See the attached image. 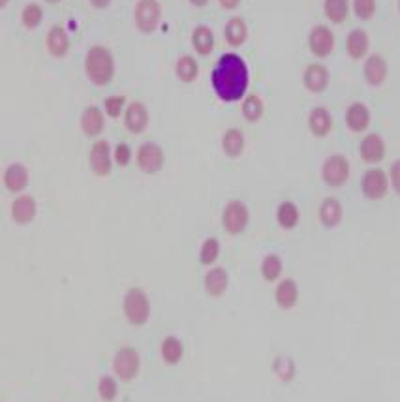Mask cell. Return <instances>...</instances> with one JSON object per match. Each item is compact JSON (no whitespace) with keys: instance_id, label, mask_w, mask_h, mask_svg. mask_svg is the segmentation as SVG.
<instances>
[{"instance_id":"26","label":"cell","mask_w":400,"mask_h":402,"mask_svg":"<svg viewBox=\"0 0 400 402\" xmlns=\"http://www.w3.org/2000/svg\"><path fill=\"white\" fill-rule=\"evenodd\" d=\"M185 355V344L183 340L175 337V335H169L165 337L164 342H162V357H164L165 363L177 364L181 359Z\"/></svg>"},{"instance_id":"20","label":"cell","mask_w":400,"mask_h":402,"mask_svg":"<svg viewBox=\"0 0 400 402\" xmlns=\"http://www.w3.org/2000/svg\"><path fill=\"white\" fill-rule=\"evenodd\" d=\"M308 128L316 138H325L333 128V117L325 107H314L308 115Z\"/></svg>"},{"instance_id":"2","label":"cell","mask_w":400,"mask_h":402,"mask_svg":"<svg viewBox=\"0 0 400 402\" xmlns=\"http://www.w3.org/2000/svg\"><path fill=\"white\" fill-rule=\"evenodd\" d=\"M85 70H87V76L94 85H108L113 79L115 74V63L113 55L109 53L106 47L96 45L92 49H89L87 58H85Z\"/></svg>"},{"instance_id":"39","label":"cell","mask_w":400,"mask_h":402,"mask_svg":"<svg viewBox=\"0 0 400 402\" xmlns=\"http://www.w3.org/2000/svg\"><path fill=\"white\" fill-rule=\"evenodd\" d=\"M353 10L357 17L370 19L376 12V0H353Z\"/></svg>"},{"instance_id":"29","label":"cell","mask_w":400,"mask_h":402,"mask_svg":"<svg viewBox=\"0 0 400 402\" xmlns=\"http://www.w3.org/2000/svg\"><path fill=\"white\" fill-rule=\"evenodd\" d=\"M224 36L228 40L231 45H241L248 36L247 23L241 19V17H233L229 19V23L224 29Z\"/></svg>"},{"instance_id":"19","label":"cell","mask_w":400,"mask_h":402,"mask_svg":"<svg viewBox=\"0 0 400 402\" xmlns=\"http://www.w3.org/2000/svg\"><path fill=\"white\" fill-rule=\"evenodd\" d=\"M36 211H38V207H36V200L32 195H19L12 205V216L17 224H28V222L34 220Z\"/></svg>"},{"instance_id":"10","label":"cell","mask_w":400,"mask_h":402,"mask_svg":"<svg viewBox=\"0 0 400 402\" xmlns=\"http://www.w3.org/2000/svg\"><path fill=\"white\" fill-rule=\"evenodd\" d=\"M308 45L310 51L319 58L329 57L333 49H335V34L331 32L329 26L318 25L314 26L308 36Z\"/></svg>"},{"instance_id":"34","label":"cell","mask_w":400,"mask_h":402,"mask_svg":"<svg viewBox=\"0 0 400 402\" xmlns=\"http://www.w3.org/2000/svg\"><path fill=\"white\" fill-rule=\"evenodd\" d=\"M242 115L250 122H256V120L261 119V115H263V102H261L260 96H248L244 104H242Z\"/></svg>"},{"instance_id":"13","label":"cell","mask_w":400,"mask_h":402,"mask_svg":"<svg viewBox=\"0 0 400 402\" xmlns=\"http://www.w3.org/2000/svg\"><path fill=\"white\" fill-rule=\"evenodd\" d=\"M346 124L351 132H365L370 124V111L369 107L361 104V102H356L348 107L346 111Z\"/></svg>"},{"instance_id":"46","label":"cell","mask_w":400,"mask_h":402,"mask_svg":"<svg viewBox=\"0 0 400 402\" xmlns=\"http://www.w3.org/2000/svg\"><path fill=\"white\" fill-rule=\"evenodd\" d=\"M6 2L8 0H0V6H6Z\"/></svg>"},{"instance_id":"32","label":"cell","mask_w":400,"mask_h":402,"mask_svg":"<svg viewBox=\"0 0 400 402\" xmlns=\"http://www.w3.org/2000/svg\"><path fill=\"white\" fill-rule=\"evenodd\" d=\"M175 70H177V77L183 83H192L197 77V72H199L196 58L188 57V55H186V57L178 58L177 68Z\"/></svg>"},{"instance_id":"28","label":"cell","mask_w":400,"mask_h":402,"mask_svg":"<svg viewBox=\"0 0 400 402\" xmlns=\"http://www.w3.org/2000/svg\"><path fill=\"white\" fill-rule=\"evenodd\" d=\"M192 44H194L199 55H209L212 47H215V38H212V32H210L209 26H197L194 34H192Z\"/></svg>"},{"instance_id":"35","label":"cell","mask_w":400,"mask_h":402,"mask_svg":"<svg viewBox=\"0 0 400 402\" xmlns=\"http://www.w3.org/2000/svg\"><path fill=\"white\" fill-rule=\"evenodd\" d=\"M218 254H220V243L215 239V237H210L203 243L201 246V252H199V259H201V264L203 265H210L215 264L216 258H218Z\"/></svg>"},{"instance_id":"15","label":"cell","mask_w":400,"mask_h":402,"mask_svg":"<svg viewBox=\"0 0 400 402\" xmlns=\"http://www.w3.org/2000/svg\"><path fill=\"white\" fill-rule=\"evenodd\" d=\"M303 81H305V87L310 93H322L329 83V72H327L324 64H310V66H306Z\"/></svg>"},{"instance_id":"7","label":"cell","mask_w":400,"mask_h":402,"mask_svg":"<svg viewBox=\"0 0 400 402\" xmlns=\"http://www.w3.org/2000/svg\"><path fill=\"white\" fill-rule=\"evenodd\" d=\"M113 371L121 380H132L140 372V353L133 348H121L115 353Z\"/></svg>"},{"instance_id":"48","label":"cell","mask_w":400,"mask_h":402,"mask_svg":"<svg viewBox=\"0 0 400 402\" xmlns=\"http://www.w3.org/2000/svg\"><path fill=\"white\" fill-rule=\"evenodd\" d=\"M399 10H400V0H399Z\"/></svg>"},{"instance_id":"33","label":"cell","mask_w":400,"mask_h":402,"mask_svg":"<svg viewBox=\"0 0 400 402\" xmlns=\"http://www.w3.org/2000/svg\"><path fill=\"white\" fill-rule=\"evenodd\" d=\"M282 269H284V267H282V259H280L276 254L265 256L263 264H261V275H263V278L269 280V282H274V280L282 275Z\"/></svg>"},{"instance_id":"24","label":"cell","mask_w":400,"mask_h":402,"mask_svg":"<svg viewBox=\"0 0 400 402\" xmlns=\"http://www.w3.org/2000/svg\"><path fill=\"white\" fill-rule=\"evenodd\" d=\"M228 273H226L222 267H215V269H210L209 273L205 275V289H207V294L212 297L222 296L226 288H228Z\"/></svg>"},{"instance_id":"41","label":"cell","mask_w":400,"mask_h":402,"mask_svg":"<svg viewBox=\"0 0 400 402\" xmlns=\"http://www.w3.org/2000/svg\"><path fill=\"white\" fill-rule=\"evenodd\" d=\"M132 160V151H130V147L126 143H119L117 145V149H115V162L119 163V166H128Z\"/></svg>"},{"instance_id":"27","label":"cell","mask_w":400,"mask_h":402,"mask_svg":"<svg viewBox=\"0 0 400 402\" xmlns=\"http://www.w3.org/2000/svg\"><path fill=\"white\" fill-rule=\"evenodd\" d=\"M222 147L224 152L231 158L241 156V152L244 151V136H242L241 130L237 128H229L228 132L224 134L222 138Z\"/></svg>"},{"instance_id":"9","label":"cell","mask_w":400,"mask_h":402,"mask_svg":"<svg viewBox=\"0 0 400 402\" xmlns=\"http://www.w3.org/2000/svg\"><path fill=\"white\" fill-rule=\"evenodd\" d=\"M135 23L143 32H154L160 23L158 0H140L135 6Z\"/></svg>"},{"instance_id":"3","label":"cell","mask_w":400,"mask_h":402,"mask_svg":"<svg viewBox=\"0 0 400 402\" xmlns=\"http://www.w3.org/2000/svg\"><path fill=\"white\" fill-rule=\"evenodd\" d=\"M122 310L132 325H145L149 316H151V305H149L145 291L141 288L128 289L126 296H124V303H122Z\"/></svg>"},{"instance_id":"40","label":"cell","mask_w":400,"mask_h":402,"mask_svg":"<svg viewBox=\"0 0 400 402\" xmlns=\"http://www.w3.org/2000/svg\"><path fill=\"white\" fill-rule=\"evenodd\" d=\"M124 104H126V98H124V96H109V98H106V102H103L106 113H108L109 117L117 119V117L121 115Z\"/></svg>"},{"instance_id":"42","label":"cell","mask_w":400,"mask_h":402,"mask_svg":"<svg viewBox=\"0 0 400 402\" xmlns=\"http://www.w3.org/2000/svg\"><path fill=\"white\" fill-rule=\"evenodd\" d=\"M389 181H391V186L397 194L400 195V160L391 166V173H389Z\"/></svg>"},{"instance_id":"37","label":"cell","mask_w":400,"mask_h":402,"mask_svg":"<svg viewBox=\"0 0 400 402\" xmlns=\"http://www.w3.org/2000/svg\"><path fill=\"white\" fill-rule=\"evenodd\" d=\"M117 391H119V387H117V382H115L113 378L111 376L100 378V383H98V393H100V396H102V401L111 402L115 396H117Z\"/></svg>"},{"instance_id":"14","label":"cell","mask_w":400,"mask_h":402,"mask_svg":"<svg viewBox=\"0 0 400 402\" xmlns=\"http://www.w3.org/2000/svg\"><path fill=\"white\" fill-rule=\"evenodd\" d=\"M124 124L132 134H141L149 124V113L147 107L141 102H133L130 104L124 115Z\"/></svg>"},{"instance_id":"17","label":"cell","mask_w":400,"mask_h":402,"mask_svg":"<svg viewBox=\"0 0 400 402\" xmlns=\"http://www.w3.org/2000/svg\"><path fill=\"white\" fill-rule=\"evenodd\" d=\"M365 79L372 87H380L388 79V63L380 55H370L365 63Z\"/></svg>"},{"instance_id":"1","label":"cell","mask_w":400,"mask_h":402,"mask_svg":"<svg viewBox=\"0 0 400 402\" xmlns=\"http://www.w3.org/2000/svg\"><path fill=\"white\" fill-rule=\"evenodd\" d=\"M210 83L216 96L222 102L241 100L248 88L247 63L235 53L222 55L212 70Z\"/></svg>"},{"instance_id":"18","label":"cell","mask_w":400,"mask_h":402,"mask_svg":"<svg viewBox=\"0 0 400 402\" xmlns=\"http://www.w3.org/2000/svg\"><path fill=\"white\" fill-rule=\"evenodd\" d=\"M344 209L337 198H325L319 205V220L325 227H335L342 222Z\"/></svg>"},{"instance_id":"22","label":"cell","mask_w":400,"mask_h":402,"mask_svg":"<svg viewBox=\"0 0 400 402\" xmlns=\"http://www.w3.org/2000/svg\"><path fill=\"white\" fill-rule=\"evenodd\" d=\"M346 51H348L349 57L356 58V61L365 57L367 51H369V36H367V32L361 31V29L349 32L348 40H346Z\"/></svg>"},{"instance_id":"38","label":"cell","mask_w":400,"mask_h":402,"mask_svg":"<svg viewBox=\"0 0 400 402\" xmlns=\"http://www.w3.org/2000/svg\"><path fill=\"white\" fill-rule=\"evenodd\" d=\"M274 372L278 374L280 380H286L288 382V380H292L293 374H295V364H293L292 359L282 355V357L274 361Z\"/></svg>"},{"instance_id":"25","label":"cell","mask_w":400,"mask_h":402,"mask_svg":"<svg viewBox=\"0 0 400 402\" xmlns=\"http://www.w3.org/2000/svg\"><path fill=\"white\" fill-rule=\"evenodd\" d=\"M68 47H70V40L66 36V32L60 26H53L49 34H47V49L51 53L53 57H64L68 53Z\"/></svg>"},{"instance_id":"16","label":"cell","mask_w":400,"mask_h":402,"mask_svg":"<svg viewBox=\"0 0 400 402\" xmlns=\"http://www.w3.org/2000/svg\"><path fill=\"white\" fill-rule=\"evenodd\" d=\"M274 299H276V305H278L282 310H290L297 305L299 301V286L293 278H286L276 286V291H274Z\"/></svg>"},{"instance_id":"12","label":"cell","mask_w":400,"mask_h":402,"mask_svg":"<svg viewBox=\"0 0 400 402\" xmlns=\"http://www.w3.org/2000/svg\"><path fill=\"white\" fill-rule=\"evenodd\" d=\"M359 154L367 163H378L385 156V141L378 134H369L359 145Z\"/></svg>"},{"instance_id":"43","label":"cell","mask_w":400,"mask_h":402,"mask_svg":"<svg viewBox=\"0 0 400 402\" xmlns=\"http://www.w3.org/2000/svg\"><path fill=\"white\" fill-rule=\"evenodd\" d=\"M220 4H222L226 10H233V8L239 4V0H220Z\"/></svg>"},{"instance_id":"30","label":"cell","mask_w":400,"mask_h":402,"mask_svg":"<svg viewBox=\"0 0 400 402\" xmlns=\"http://www.w3.org/2000/svg\"><path fill=\"white\" fill-rule=\"evenodd\" d=\"M276 220L284 230H292L297 226L299 222V209L292 201H284L280 203L278 211H276Z\"/></svg>"},{"instance_id":"36","label":"cell","mask_w":400,"mask_h":402,"mask_svg":"<svg viewBox=\"0 0 400 402\" xmlns=\"http://www.w3.org/2000/svg\"><path fill=\"white\" fill-rule=\"evenodd\" d=\"M42 8L38 4H28V6L23 10V25L26 29H36V26L42 23Z\"/></svg>"},{"instance_id":"31","label":"cell","mask_w":400,"mask_h":402,"mask_svg":"<svg viewBox=\"0 0 400 402\" xmlns=\"http://www.w3.org/2000/svg\"><path fill=\"white\" fill-rule=\"evenodd\" d=\"M325 15L333 23H342L348 17V0H325Z\"/></svg>"},{"instance_id":"21","label":"cell","mask_w":400,"mask_h":402,"mask_svg":"<svg viewBox=\"0 0 400 402\" xmlns=\"http://www.w3.org/2000/svg\"><path fill=\"white\" fill-rule=\"evenodd\" d=\"M4 184L10 192H21L28 184V170L23 163H12L4 171Z\"/></svg>"},{"instance_id":"44","label":"cell","mask_w":400,"mask_h":402,"mask_svg":"<svg viewBox=\"0 0 400 402\" xmlns=\"http://www.w3.org/2000/svg\"><path fill=\"white\" fill-rule=\"evenodd\" d=\"M90 2H92L96 8H106L111 0H90Z\"/></svg>"},{"instance_id":"11","label":"cell","mask_w":400,"mask_h":402,"mask_svg":"<svg viewBox=\"0 0 400 402\" xmlns=\"http://www.w3.org/2000/svg\"><path fill=\"white\" fill-rule=\"evenodd\" d=\"M90 168L96 175L106 177L111 173V151H109L108 141H96L90 149Z\"/></svg>"},{"instance_id":"8","label":"cell","mask_w":400,"mask_h":402,"mask_svg":"<svg viewBox=\"0 0 400 402\" xmlns=\"http://www.w3.org/2000/svg\"><path fill=\"white\" fill-rule=\"evenodd\" d=\"M138 166L147 175H154L164 166V151L156 143H143L138 151Z\"/></svg>"},{"instance_id":"5","label":"cell","mask_w":400,"mask_h":402,"mask_svg":"<svg viewBox=\"0 0 400 402\" xmlns=\"http://www.w3.org/2000/svg\"><path fill=\"white\" fill-rule=\"evenodd\" d=\"M361 190L365 198H369V200H381V198L388 195L389 177L380 168H372L362 175Z\"/></svg>"},{"instance_id":"6","label":"cell","mask_w":400,"mask_h":402,"mask_svg":"<svg viewBox=\"0 0 400 402\" xmlns=\"http://www.w3.org/2000/svg\"><path fill=\"white\" fill-rule=\"evenodd\" d=\"M248 220H250V214H248L247 205H244L242 201H229L226 209H224V227H226V232H229L231 235L244 232V227L248 226Z\"/></svg>"},{"instance_id":"45","label":"cell","mask_w":400,"mask_h":402,"mask_svg":"<svg viewBox=\"0 0 400 402\" xmlns=\"http://www.w3.org/2000/svg\"><path fill=\"white\" fill-rule=\"evenodd\" d=\"M192 4H196V6H205L207 4V0H190Z\"/></svg>"},{"instance_id":"4","label":"cell","mask_w":400,"mask_h":402,"mask_svg":"<svg viewBox=\"0 0 400 402\" xmlns=\"http://www.w3.org/2000/svg\"><path fill=\"white\" fill-rule=\"evenodd\" d=\"M322 177H324L325 184H329L333 188H338L346 184L349 179V162L342 154H331L324 162L322 168Z\"/></svg>"},{"instance_id":"23","label":"cell","mask_w":400,"mask_h":402,"mask_svg":"<svg viewBox=\"0 0 400 402\" xmlns=\"http://www.w3.org/2000/svg\"><path fill=\"white\" fill-rule=\"evenodd\" d=\"M81 128H83V132L87 134V136H90V138H94V136H98V134H102V130H103L102 111L94 106L87 107L81 115Z\"/></svg>"},{"instance_id":"47","label":"cell","mask_w":400,"mask_h":402,"mask_svg":"<svg viewBox=\"0 0 400 402\" xmlns=\"http://www.w3.org/2000/svg\"><path fill=\"white\" fill-rule=\"evenodd\" d=\"M47 2H58V0H47Z\"/></svg>"}]
</instances>
